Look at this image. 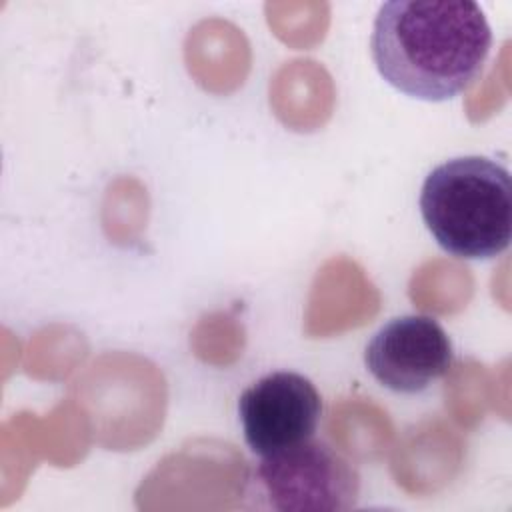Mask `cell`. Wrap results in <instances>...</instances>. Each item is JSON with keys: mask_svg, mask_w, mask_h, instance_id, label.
<instances>
[{"mask_svg": "<svg viewBox=\"0 0 512 512\" xmlns=\"http://www.w3.org/2000/svg\"><path fill=\"white\" fill-rule=\"evenodd\" d=\"M454 362L452 340L436 318L398 316L386 322L366 344L364 364L384 388L416 394L448 374Z\"/></svg>", "mask_w": 512, "mask_h": 512, "instance_id": "obj_5", "label": "cell"}, {"mask_svg": "<svg viewBox=\"0 0 512 512\" xmlns=\"http://www.w3.org/2000/svg\"><path fill=\"white\" fill-rule=\"evenodd\" d=\"M492 30L470 0H390L378 8L370 52L380 76L398 92L444 102L482 72Z\"/></svg>", "mask_w": 512, "mask_h": 512, "instance_id": "obj_1", "label": "cell"}, {"mask_svg": "<svg viewBox=\"0 0 512 512\" xmlns=\"http://www.w3.org/2000/svg\"><path fill=\"white\" fill-rule=\"evenodd\" d=\"M420 214L436 244L464 260L502 254L512 240V180L486 156L438 164L420 190Z\"/></svg>", "mask_w": 512, "mask_h": 512, "instance_id": "obj_2", "label": "cell"}, {"mask_svg": "<svg viewBox=\"0 0 512 512\" xmlns=\"http://www.w3.org/2000/svg\"><path fill=\"white\" fill-rule=\"evenodd\" d=\"M322 396L310 378L290 370L262 376L238 398L244 440L256 456L314 438Z\"/></svg>", "mask_w": 512, "mask_h": 512, "instance_id": "obj_4", "label": "cell"}, {"mask_svg": "<svg viewBox=\"0 0 512 512\" xmlns=\"http://www.w3.org/2000/svg\"><path fill=\"white\" fill-rule=\"evenodd\" d=\"M246 508L274 512H346L360 498L356 466L324 440L260 456L240 486Z\"/></svg>", "mask_w": 512, "mask_h": 512, "instance_id": "obj_3", "label": "cell"}]
</instances>
